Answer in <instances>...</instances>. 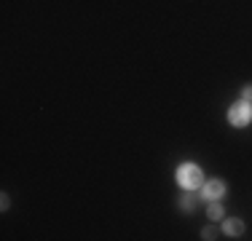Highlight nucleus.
I'll list each match as a JSON object with an SVG mask.
<instances>
[{
    "mask_svg": "<svg viewBox=\"0 0 252 241\" xmlns=\"http://www.w3.org/2000/svg\"><path fill=\"white\" fill-rule=\"evenodd\" d=\"M204 182V172L196 164H180L177 169V185L183 190H199Z\"/></svg>",
    "mask_w": 252,
    "mask_h": 241,
    "instance_id": "f257e3e1",
    "label": "nucleus"
},
{
    "mask_svg": "<svg viewBox=\"0 0 252 241\" xmlns=\"http://www.w3.org/2000/svg\"><path fill=\"white\" fill-rule=\"evenodd\" d=\"M250 120H252V102L239 96V99L228 107V123H231L233 129H244V126H250Z\"/></svg>",
    "mask_w": 252,
    "mask_h": 241,
    "instance_id": "f03ea898",
    "label": "nucleus"
},
{
    "mask_svg": "<svg viewBox=\"0 0 252 241\" xmlns=\"http://www.w3.org/2000/svg\"><path fill=\"white\" fill-rule=\"evenodd\" d=\"M201 193V201H223V196L228 193V188H225V182L223 180H207V182H201V188H199Z\"/></svg>",
    "mask_w": 252,
    "mask_h": 241,
    "instance_id": "7ed1b4c3",
    "label": "nucleus"
},
{
    "mask_svg": "<svg viewBox=\"0 0 252 241\" xmlns=\"http://www.w3.org/2000/svg\"><path fill=\"white\" fill-rule=\"evenodd\" d=\"M223 233L228 239H242L244 236V220H239V217H228V220H223Z\"/></svg>",
    "mask_w": 252,
    "mask_h": 241,
    "instance_id": "20e7f679",
    "label": "nucleus"
},
{
    "mask_svg": "<svg viewBox=\"0 0 252 241\" xmlns=\"http://www.w3.org/2000/svg\"><path fill=\"white\" fill-rule=\"evenodd\" d=\"M199 201H201V196H196L193 190H185L183 196L177 198V207H180V212H196V207H199Z\"/></svg>",
    "mask_w": 252,
    "mask_h": 241,
    "instance_id": "39448f33",
    "label": "nucleus"
},
{
    "mask_svg": "<svg viewBox=\"0 0 252 241\" xmlns=\"http://www.w3.org/2000/svg\"><path fill=\"white\" fill-rule=\"evenodd\" d=\"M207 214H209V220H212V222H220V220H223V214H225L223 204H220V201H209L207 204Z\"/></svg>",
    "mask_w": 252,
    "mask_h": 241,
    "instance_id": "423d86ee",
    "label": "nucleus"
},
{
    "mask_svg": "<svg viewBox=\"0 0 252 241\" xmlns=\"http://www.w3.org/2000/svg\"><path fill=\"white\" fill-rule=\"evenodd\" d=\"M201 239H204V241H212V239H218V228H215V225H207V228H201Z\"/></svg>",
    "mask_w": 252,
    "mask_h": 241,
    "instance_id": "0eeeda50",
    "label": "nucleus"
},
{
    "mask_svg": "<svg viewBox=\"0 0 252 241\" xmlns=\"http://www.w3.org/2000/svg\"><path fill=\"white\" fill-rule=\"evenodd\" d=\"M242 99L252 102V83H250V86H244V89H242Z\"/></svg>",
    "mask_w": 252,
    "mask_h": 241,
    "instance_id": "6e6552de",
    "label": "nucleus"
}]
</instances>
